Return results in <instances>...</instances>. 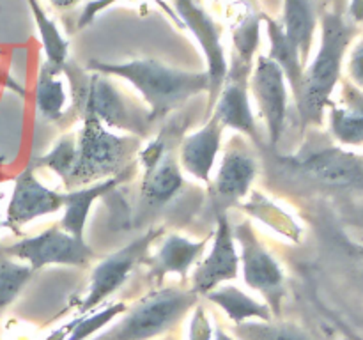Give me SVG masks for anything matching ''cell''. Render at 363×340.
Listing matches in <instances>:
<instances>
[{
    "label": "cell",
    "instance_id": "6da1fadb",
    "mask_svg": "<svg viewBox=\"0 0 363 340\" xmlns=\"http://www.w3.org/2000/svg\"><path fill=\"white\" fill-rule=\"evenodd\" d=\"M89 71L128 81L145 103L151 123L179 110L184 103L209 91L206 71H186L167 66L156 59H131L124 62L91 60Z\"/></svg>",
    "mask_w": 363,
    "mask_h": 340
},
{
    "label": "cell",
    "instance_id": "7a4b0ae2",
    "mask_svg": "<svg viewBox=\"0 0 363 340\" xmlns=\"http://www.w3.org/2000/svg\"><path fill=\"white\" fill-rule=\"evenodd\" d=\"M321 41L314 59L305 66L303 80L294 98L303 126H319L333 98L337 85L342 80V66L358 34V25L344 14L325 11L319 18Z\"/></svg>",
    "mask_w": 363,
    "mask_h": 340
},
{
    "label": "cell",
    "instance_id": "3957f363",
    "mask_svg": "<svg viewBox=\"0 0 363 340\" xmlns=\"http://www.w3.org/2000/svg\"><path fill=\"white\" fill-rule=\"evenodd\" d=\"M62 73L69 84V98L80 119H98L108 130L126 131L128 135L142 138L149 133L151 119L149 112H142L131 105L123 92L116 87L112 76L80 69L67 62Z\"/></svg>",
    "mask_w": 363,
    "mask_h": 340
},
{
    "label": "cell",
    "instance_id": "277c9868",
    "mask_svg": "<svg viewBox=\"0 0 363 340\" xmlns=\"http://www.w3.org/2000/svg\"><path fill=\"white\" fill-rule=\"evenodd\" d=\"M140 149L142 138L128 133H113L98 119L85 117L77 133L74 165L64 184L67 190H74L123 176L124 169H128L131 159L138 156Z\"/></svg>",
    "mask_w": 363,
    "mask_h": 340
},
{
    "label": "cell",
    "instance_id": "5b68a950",
    "mask_svg": "<svg viewBox=\"0 0 363 340\" xmlns=\"http://www.w3.org/2000/svg\"><path fill=\"white\" fill-rule=\"evenodd\" d=\"M190 287H158L138 298L123 317L91 340H152L176 328L197 305Z\"/></svg>",
    "mask_w": 363,
    "mask_h": 340
},
{
    "label": "cell",
    "instance_id": "8992f818",
    "mask_svg": "<svg viewBox=\"0 0 363 340\" xmlns=\"http://www.w3.org/2000/svg\"><path fill=\"white\" fill-rule=\"evenodd\" d=\"M165 234L163 227L145 230L142 236L131 239L126 246L119 248L110 254L108 257L101 259L94 266L89 278V287L78 305V314L84 315L94 310L96 307L105 303L112 294H116L121 287L126 283L131 273L145 262L149 257V250L152 244Z\"/></svg>",
    "mask_w": 363,
    "mask_h": 340
},
{
    "label": "cell",
    "instance_id": "52a82bcc",
    "mask_svg": "<svg viewBox=\"0 0 363 340\" xmlns=\"http://www.w3.org/2000/svg\"><path fill=\"white\" fill-rule=\"evenodd\" d=\"M233 232L236 244L240 246V271L245 283L264 298V303L277 319L282 312L286 294L282 266L262 243L250 222L236 223L233 225Z\"/></svg>",
    "mask_w": 363,
    "mask_h": 340
},
{
    "label": "cell",
    "instance_id": "ba28073f",
    "mask_svg": "<svg viewBox=\"0 0 363 340\" xmlns=\"http://www.w3.org/2000/svg\"><path fill=\"white\" fill-rule=\"evenodd\" d=\"M0 251L16 261L30 266L32 271L46 266H87L94 259V251L85 239L71 236L60 225L50 227L35 236L23 237L13 244L0 248Z\"/></svg>",
    "mask_w": 363,
    "mask_h": 340
},
{
    "label": "cell",
    "instance_id": "9c48e42d",
    "mask_svg": "<svg viewBox=\"0 0 363 340\" xmlns=\"http://www.w3.org/2000/svg\"><path fill=\"white\" fill-rule=\"evenodd\" d=\"M216 229L211 248L195 266L190 278V290L197 296H206L216 287L229 283L240 275V251L234 239L233 223L227 211L215 209Z\"/></svg>",
    "mask_w": 363,
    "mask_h": 340
},
{
    "label": "cell",
    "instance_id": "30bf717a",
    "mask_svg": "<svg viewBox=\"0 0 363 340\" xmlns=\"http://www.w3.org/2000/svg\"><path fill=\"white\" fill-rule=\"evenodd\" d=\"M250 92L264 120L269 147L275 149L286 130L289 84L279 64L268 55H257L255 59L250 74Z\"/></svg>",
    "mask_w": 363,
    "mask_h": 340
},
{
    "label": "cell",
    "instance_id": "8fae6325",
    "mask_svg": "<svg viewBox=\"0 0 363 340\" xmlns=\"http://www.w3.org/2000/svg\"><path fill=\"white\" fill-rule=\"evenodd\" d=\"M172 2L176 7V16L179 18L184 27L190 28V32L195 35L206 55V64H208L206 73L209 78L206 120L211 113L213 105L218 98V92L222 89L223 80H225L227 71H229V62H227L225 48H223L222 42V28L195 0H172Z\"/></svg>",
    "mask_w": 363,
    "mask_h": 340
},
{
    "label": "cell",
    "instance_id": "7c38bea8",
    "mask_svg": "<svg viewBox=\"0 0 363 340\" xmlns=\"http://www.w3.org/2000/svg\"><path fill=\"white\" fill-rule=\"evenodd\" d=\"M144 165L140 186V205L145 209L160 208L172 200L184 186V177L177 156L169 142L160 135L138 152Z\"/></svg>",
    "mask_w": 363,
    "mask_h": 340
},
{
    "label": "cell",
    "instance_id": "4fadbf2b",
    "mask_svg": "<svg viewBox=\"0 0 363 340\" xmlns=\"http://www.w3.org/2000/svg\"><path fill=\"white\" fill-rule=\"evenodd\" d=\"M254 64H247L243 60L233 57L229 64V71L223 80L222 89L218 92L215 105H213L209 117H215L223 128H230L259 144V128L255 124L254 112L250 103V74Z\"/></svg>",
    "mask_w": 363,
    "mask_h": 340
},
{
    "label": "cell",
    "instance_id": "5bb4252c",
    "mask_svg": "<svg viewBox=\"0 0 363 340\" xmlns=\"http://www.w3.org/2000/svg\"><path fill=\"white\" fill-rule=\"evenodd\" d=\"M296 166L315 184L342 191H363V156L340 145H325L298 158Z\"/></svg>",
    "mask_w": 363,
    "mask_h": 340
},
{
    "label": "cell",
    "instance_id": "9a60e30c",
    "mask_svg": "<svg viewBox=\"0 0 363 340\" xmlns=\"http://www.w3.org/2000/svg\"><path fill=\"white\" fill-rule=\"evenodd\" d=\"M64 198H66V193H60L43 184L35 176L34 166H27L14 179L13 193L7 204L2 227L20 234L21 227L27 223L52 215V212L62 211Z\"/></svg>",
    "mask_w": 363,
    "mask_h": 340
},
{
    "label": "cell",
    "instance_id": "2e32d148",
    "mask_svg": "<svg viewBox=\"0 0 363 340\" xmlns=\"http://www.w3.org/2000/svg\"><path fill=\"white\" fill-rule=\"evenodd\" d=\"M257 159L241 140L234 138L223 151L216 176L211 184V198L215 209L227 211L229 205L240 204L248 197L257 177Z\"/></svg>",
    "mask_w": 363,
    "mask_h": 340
},
{
    "label": "cell",
    "instance_id": "e0dca14e",
    "mask_svg": "<svg viewBox=\"0 0 363 340\" xmlns=\"http://www.w3.org/2000/svg\"><path fill=\"white\" fill-rule=\"evenodd\" d=\"M209 244V237L204 239H190L179 234H169L162 239L155 255H149L144 264L149 268V280L156 285L163 282L169 275H179L181 278L190 273L204 255Z\"/></svg>",
    "mask_w": 363,
    "mask_h": 340
},
{
    "label": "cell",
    "instance_id": "ac0fdd59",
    "mask_svg": "<svg viewBox=\"0 0 363 340\" xmlns=\"http://www.w3.org/2000/svg\"><path fill=\"white\" fill-rule=\"evenodd\" d=\"M223 130L225 128L215 117H208L201 130L188 135L181 142L179 154H177L181 169L195 179L209 183L216 159L222 151Z\"/></svg>",
    "mask_w": 363,
    "mask_h": 340
},
{
    "label": "cell",
    "instance_id": "d6986e66",
    "mask_svg": "<svg viewBox=\"0 0 363 340\" xmlns=\"http://www.w3.org/2000/svg\"><path fill=\"white\" fill-rule=\"evenodd\" d=\"M340 98L330 101V133L340 145H363V92L350 80H340Z\"/></svg>",
    "mask_w": 363,
    "mask_h": 340
},
{
    "label": "cell",
    "instance_id": "ffe728a7",
    "mask_svg": "<svg viewBox=\"0 0 363 340\" xmlns=\"http://www.w3.org/2000/svg\"><path fill=\"white\" fill-rule=\"evenodd\" d=\"M121 181H123V176H116L110 177V179L99 181V183L89 184V186L64 191L66 198H64V212L59 225L66 232H69L71 236L78 237V239H85V227H87L92 204L101 197H105L106 193H110L113 188H117Z\"/></svg>",
    "mask_w": 363,
    "mask_h": 340
},
{
    "label": "cell",
    "instance_id": "44dd1931",
    "mask_svg": "<svg viewBox=\"0 0 363 340\" xmlns=\"http://www.w3.org/2000/svg\"><path fill=\"white\" fill-rule=\"evenodd\" d=\"M280 25L307 66L319 25L315 0H284Z\"/></svg>",
    "mask_w": 363,
    "mask_h": 340
},
{
    "label": "cell",
    "instance_id": "7402d4cb",
    "mask_svg": "<svg viewBox=\"0 0 363 340\" xmlns=\"http://www.w3.org/2000/svg\"><path fill=\"white\" fill-rule=\"evenodd\" d=\"M213 305L220 308L234 324H245L252 321H272L273 314L264 301L255 300L248 293L241 290L233 283H223L211 293L206 294Z\"/></svg>",
    "mask_w": 363,
    "mask_h": 340
},
{
    "label": "cell",
    "instance_id": "603a6c76",
    "mask_svg": "<svg viewBox=\"0 0 363 340\" xmlns=\"http://www.w3.org/2000/svg\"><path fill=\"white\" fill-rule=\"evenodd\" d=\"M62 69L45 62L39 67L34 87V105L39 117L50 123H57L66 115V106L69 103V94L66 91L64 80L60 78Z\"/></svg>",
    "mask_w": 363,
    "mask_h": 340
},
{
    "label": "cell",
    "instance_id": "cb8c5ba5",
    "mask_svg": "<svg viewBox=\"0 0 363 340\" xmlns=\"http://www.w3.org/2000/svg\"><path fill=\"white\" fill-rule=\"evenodd\" d=\"M266 21V34L269 39V52L268 57L280 66V69L284 71L287 78V84H289L291 92L296 98L298 92H300L301 80H303V71H305V62L301 60L300 52H298L296 46L289 41V38L284 32L280 21L273 20V18L264 16Z\"/></svg>",
    "mask_w": 363,
    "mask_h": 340
},
{
    "label": "cell",
    "instance_id": "d4e9b609",
    "mask_svg": "<svg viewBox=\"0 0 363 340\" xmlns=\"http://www.w3.org/2000/svg\"><path fill=\"white\" fill-rule=\"evenodd\" d=\"M27 4L32 18H34L39 38H41V45L46 57L45 60L52 64L53 67L64 69V66L67 64V57H69V42L64 38L55 21L48 16L39 0H27Z\"/></svg>",
    "mask_w": 363,
    "mask_h": 340
},
{
    "label": "cell",
    "instance_id": "484cf974",
    "mask_svg": "<svg viewBox=\"0 0 363 340\" xmlns=\"http://www.w3.org/2000/svg\"><path fill=\"white\" fill-rule=\"evenodd\" d=\"M238 340H315L307 329L293 322L252 321L234 328Z\"/></svg>",
    "mask_w": 363,
    "mask_h": 340
},
{
    "label": "cell",
    "instance_id": "4316f807",
    "mask_svg": "<svg viewBox=\"0 0 363 340\" xmlns=\"http://www.w3.org/2000/svg\"><path fill=\"white\" fill-rule=\"evenodd\" d=\"M126 303L117 301V303L106 305L103 310L89 312V314L80 315L77 321L66 324L59 340H91L106 324H112L117 317H121L126 312Z\"/></svg>",
    "mask_w": 363,
    "mask_h": 340
},
{
    "label": "cell",
    "instance_id": "83f0119b",
    "mask_svg": "<svg viewBox=\"0 0 363 340\" xmlns=\"http://www.w3.org/2000/svg\"><path fill=\"white\" fill-rule=\"evenodd\" d=\"M30 266L0 251V312L16 301L32 276Z\"/></svg>",
    "mask_w": 363,
    "mask_h": 340
},
{
    "label": "cell",
    "instance_id": "f1b7e54d",
    "mask_svg": "<svg viewBox=\"0 0 363 340\" xmlns=\"http://www.w3.org/2000/svg\"><path fill=\"white\" fill-rule=\"evenodd\" d=\"M245 209L250 211V215L257 216L261 222L268 223L272 229H275L282 236L291 237V239H298L300 229H298L296 222L291 216H287L282 209L277 208L273 202H269L268 197H262V195L255 193L254 198L250 197V200L245 205Z\"/></svg>",
    "mask_w": 363,
    "mask_h": 340
},
{
    "label": "cell",
    "instance_id": "f546056e",
    "mask_svg": "<svg viewBox=\"0 0 363 340\" xmlns=\"http://www.w3.org/2000/svg\"><path fill=\"white\" fill-rule=\"evenodd\" d=\"M264 16H248L234 28V57L247 64L257 59V48L261 42V21Z\"/></svg>",
    "mask_w": 363,
    "mask_h": 340
},
{
    "label": "cell",
    "instance_id": "4dcf8cb0",
    "mask_svg": "<svg viewBox=\"0 0 363 340\" xmlns=\"http://www.w3.org/2000/svg\"><path fill=\"white\" fill-rule=\"evenodd\" d=\"M74 156H77V135L69 133L60 138L50 152L35 162L38 166H46L53 174L60 177L62 181L67 179L71 174V169L74 165Z\"/></svg>",
    "mask_w": 363,
    "mask_h": 340
},
{
    "label": "cell",
    "instance_id": "1f68e13d",
    "mask_svg": "<svg viewBox=\"0 0 363 340\" xmlns=\"http://www.w3.org/2000/svg\"><path fill=\"white\" fill-rule=\"evenodd\" d=\"M347 80L363 92V38L354 42L347 55Z\"/></svg>",
    "mask_w": 363,
    "mask_h": 340
},
{
    "label": "cell",
    "instance_id": "d6a6232c",
    "mask_svg": "<svg viewBox=\"0 0 363 340\" xmlns=\"http://www.w3.org/2000/svg\"><path fill=\"white\" fill-rule=\"evenodd\" d=\"M188 340H213L211 322H209L208 314H206V308L199 307V305L194 307Z\"/></svg>",
    "mask_w": 363,
    "mask_h": 340
},
{
    "label": "cell",
    "instance_id": "836d02e7",
    "mask_svg": "<svg viewBox=\"0 0 363 340\" xmlns=\"http://www.w3.org/2000/svg\"><path fill=\"white\" fill-rule=\"evenodd\" d=\"M346 16L347 20L353 21L354 25L363 23V0H350Z\"/></svg>",
    "mask_w": 363,
    "mask_h": 340
},
{
    "label": "cell",
    "instance_id": "e575fe53",
    "mask_svg": "<svg viewBox=\"0 0 363 340\" xmlns=\"http://www.w3.org/2000/svg\"><path fill=\"white\" fill-rule=\"evenodd\" d=\"M0 85H4V87H9V89H13V91H16V92H20V94H23V89L20 87V85L16 84V81L13 80V78H9V74H6L2 71V67H0Z\"/></svg>",
    "mask_w": 363,
    "mask_h": 340
},
{
    "label": "cell",
    "instance_id": "d590c367",
    "mask_svg": "<svg viewBox=\"0 0 363 340\" xmlns=\"http://www.w3.org/2000/svg\"><path fill=\"white\" fill-rule=\"evenodd\" d=\"M330 9L332 13H337V14H344L346 16L347 13V6H350V0H330Z\"/></svg>",
    "mask_w": 363,
    "mask_h": 340
},
{
    "label": "cell",
    "instance_id": "8d00e7d4",
    "mask_svg": "<svg viewBox=\"0 0 363 340\" xmlns=\"http://www.w3.org/2000/svg\"><path fill=\"white\" fill-rule=\"evenodd\" d=\"M50 4H52L55 9H60V11H66V9H71V7L77 6L80 0H48Z\"/></svg>",
    "mask_w": 363,
    "mask_h": 340
},
{
    "label": "cell",
    "instance_id": "74e56055",
    "mask_svg": "<svg viewBox=\"0 0 363 340\" xmlns=\"http://www.w3.org/2000/svg\"><path fill=\"white\" fill-rule=\"evenodd\" d=\"M339 326H340V329H342V333H346L347 340H363V336L357 335V333H354V332H351V329L347 328L346 324H342V322H339Z\"/></svg>",
    "mask_w": 363,
    "mask_h": 340
},
{
    "label": "cell",
    "instance_id": "f35d334b",
    "mask_svg": "<svg viewBox=\"0 0 363 340\" xmlns=\"http://www.w3.org/2000/svg\"><path fill=\"white\" fill-rule=\"evenodd\" d=\"M213 340H236V339H234V336H230L229 333L223 332L222 328H216L215 335H213Z\"/></svg>",
    "mask_w": 363,
    "mask_h": 340
},
{
    "label": "cell",
    "instance_id": "ab89813d",
    "mask_svg": "<svg viewBox=\"0 0 363 340\" xmlns=\"http://www.w3.org/2000/svg\"><path fill=\"white\" fill-rule=\"evenodd\" d=\"M358 251H360V255L363 257V246H358Z\"/></svg>",
    "mask_w": 363,
    "mask_h": 340
},
{
    "label": "cell",
    "instance_id": "60d3db41",
    "mask_svg": "<svg viewBox=\"0 0 363 340\" xmlns=\"http://www.w3.org/2000/svg\"><path fill=\"white\" fill-rule=\"evenodd\" d=\"M0 181H2V174H0ZM0 227H2V218H0Z\"/></svg>",
    "mask_w": 363,
    "mask_h": 340
},
{
    "label": "cell",
    "instance_id": "b9f144b4",
    "mask_svg": "<svg viewBox=\"0 0 363 340\" xmlns=\"http://www.w3.org/2000/svg\"><path fill=\"white\" fill-rule=\"evenodd\" d=\"M162 340H176L174 336H169V339H162Z\"/></svg>",
    "mask_w": 363,
    "mask_h": 340
},
{
    "label": "cell",
    "instance_id": "7bdbcfd3",
    "mask_svg": "<svg viewBox=\"0 0 363 340\" xmlns=\"http://www.w3.org/2000/svg\"><path fill=\"white\" fill-rule=\"evenodd\" d=\"M362 287H363V273H362Z\"/></svg>",
    "mask_w": 363,
    "mask_h": 340
}]
</instances>
